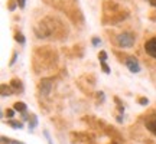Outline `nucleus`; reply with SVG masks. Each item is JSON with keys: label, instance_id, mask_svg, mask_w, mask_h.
Returning a JSON list of instances; mask_svg holds the SVG:
<instances>
[{"label": "nucleus", "instance_id": "obj_1", "mask_svg": "<svg viewBox=\"0 0 156 144\" xmlns=\"http://www.w3.org/2000/svg\"><path fill=\"white\" fill-rule=\"evenodd\" d=\"M134 42H136V38L130 32H124V33H120L117 36V45L120 48H132Z\"/></svg>", "mask_w": 156, "mask_h": 144}, {"label": "nucleus", "instance_id": "obj_2", "mask_svg": "<svg viewBox=\"0 0 156 144\" xmlns=\"http://www.w3.org/2000/svg\"><path fill=\"white\" fill-rule=\"evenodd\" d=\"M124 63H126V67L129 68V71L133 72V74H137V72H140V63L139 61L136 59V58H133V56H129L127 59L124 61Z\"/></svg>", "mask_w": 156, "mask_h": 144}, {"label": "nucleus", "instance_id": "obj_3", "mask_svg": "<svg viewBox=\"0 0 156 144\" xmlns=\"http://www.w3.org/2000/svg\"><path fill=\"white\" fill-rule=\"evenodd\" d=\"M51 89H52V79L51 78H45L41 81V85H39V91L42 95H49Z\"/></svg>", "mask_w": 156, "mask_h": 144}, {"label": "nucleus", "instance_id": "obj_4", "mask_svg": "<svg viewBox=\"0 0 156 144\" xmlns=\"http://www.w3.org/2000/svg\"><path fill=\"white\" fill-rule=\"evenodd\" d=\"M145 50L146 53H149L152 58L156 59V38H152L151 40H147L145 43Z\"/></svg>", "mask_w": 156, "mask_h": 144}, {"label": "nucleus", "instance_id": "obj_5", "mask_svg": "<svg viewBox=\"0 0 156 144\" xmlns=\"http://www.w3.org/2000/svg\"><path fill=\"white\" fill-rule=\"evenodd\" d=\"M146 128L151 131V133L156 134V115H151L146 118Z\"/></svg>", "mask_w": 156, "mask_h": 144}, {"label": "nucleus", "instance_id": "obj_6", "mask_svg": "<svg viewBox=\"0 0 156 144\" xmlns=\"http://www.w3.org/2000/svg\"><path fill=\"white\" fill-rule=\"evenodd\" d=\"M10 87L15 92H22L23 91V85H22V81H19L16 78H13L10 81Z\"/></svg>", "mask_w": 156, "mask_h": 144}, {"label": "nucleus", "instance_id": "obj_7", "mask_svg": "<svg viewBox=\"0 0 156 144\" xmlns=\"http://www.w3.org/2000/svg\"><path fill=\"white\" fill-rule=\"evenodd\" d=\"M0 89H2V97H9V95H12L15 92V91L12 89V87H7L6 84H2Z\"/></svg>", "mask_w": 156, "mask_h": 144}, {"label": "nucleus", "instance_id": "obj_8", "mask_svg": "<svg viewBox=\"0 0 156 144\" xmlns=\"http://www.w3.org/2000/svg\"><path fill=\"white\" fill-rule=\"evenodd\" d=\"M13 110L19 111V112H25V111H26V104H25V102H15Z\"/></svg>", "mask_w": 156, "mask_h": 144}, {"label": "nucleus", "instance_id": "obj_9", "mask_svg": "<svg viewBox=\"0 0 156 144\" xmlns=\"http://www.w3.org/2000/svg\"><path fill=\"white\" fill-rule=\"evenodd\" d=\"M2 144H25V143H20V141H17V140H12V139L2 137Z\"/></svg>", "mask_w": 156, "mask_h": 144}, {"label": "nucleus", "instance_id": "obj_10", "mask_svg": "<svg viewBox=\"0 0 156 144\" xmlns=\"http://www.w3.org/2000/svg\"><path fill=\"white\" fill-rule=\"evenodd\" d=\"M36 125H38V118L36 115H32V118L29 120V130H34Z\"/></svg>", "mask_w": 156, "mask_h": 144}, {"label": "nucleus", "instance_id": "obj_11", "mask_svg": "<svg viewBox=\"0 0 156 144\" xmlns=\"http://www.w3.org/2000/svg\"><path fill=\"white\" fill-rule=\"evenodd\" d=\"M7 124L13 128H23V122H19V121H13V120H10Z\"/></svg>", "mask_w": 156, "mask_h": 144}, {"label": "nucleus", "instance_id": "obj_12", "mask_svg": "<svg viewBox=\"0 0 156 144\" xmlns=\"http://www.w3.org/2000/svg\"><path fill=\"white\" fill-rule=\"evenodd\" d=\"M100 65H101V69H103L104 74H110V68H108V65L106 63V61H100Z\"/></svg>", "mask_w": 156, "mask_h": 144}, {"label": "nucleus", "instance_id": "obj_13", "mask_svg": "<svg viewBox=\"0 0 156 144\" xmlns=\"http://www.w3.org/2000/svg\"><path fill=\"white\" fill-rule=\"evenodd\" d=\"M15 40L23 45V43H25V36H23L22 33H16V35H15Z\"/></svg>", "mask_w": 156, "mask_h": 144}, {"label": "nucleus", "instance_id": "obj_14", "mask_svg": "<svg viewBox=\"0 0 156 144\" xmlns=\"http://www.w3.org/2000/svg\"><path fill=\"white\" fill-rule=\"evenodd\" d=\"M16 6H17V2H15V0H10L9 2V10H15L16 9Z\"/></svg>", "mask_w": 156, "mask_h": 144}, {"label": "nucleus", "instance_id": "obj_15", "mask_svg": "<svg viewBox=\"0 0 156 144\" xmlns=\"http://www.w3.org/2000/svg\"><path fill=\"white\" fill-rule=\"evenodd\" d=\"M137 102H139L140 105H147V104H149V100L142 97V98H139V100H137Z\"/></svg>", "mask_w": 156, "mask_h": 144}, {"label": "nucleus", "instance_id": "obj_16", "mask_svg": "<svg viewBox=\"0 0 156 144\" xmlns=\"http://www.w3.org/2000/svg\"><path fill=\"white\" fill-rule=\"evenodd\" d=\"M98 59H100V61H107V53L104 52V50H101V52H100V55H98Z\"/></svg>", "mask_w": 156, "mask_h": 144}, {"label": "nucleus", "instance_id": "obj_17", "mask_svg": "<svg viewBox=\"0 0 156 144\" xmlns=\"http://www.w3.org/2000/svg\"><path fill=\"white\" fill-rule=\"evenodd\" d=\"M17 2V6L20 7V9H25V6H26V0H16Z\"/></svg>", "mask_w": 156, "mask_h": 144}, {"label": "nucleus", "instance_id": "obj_18", "mask_svg": "<svg viewBox=\"0 0 156 144\" xmlns=\"http://www.w3.org/2000/svg\"><path fill=\"white\" fill-rule=\"evenodd\" d=\"M6 115L9 117V118H13V115H15V110H7L6 111Z\"/></svg>", "mask_w": 156, "mask_h": 144}, {"label": "nucleus", "instance_id": "obj_19", "mask_svg": "<svg viewBox=\"0 0 156 144\" xmlns=\"http://www.w3.org/2000/svg\"><path fill=\"white\" fill-rule=\"evenodd\" d=\"M45 137H46V140H48V144H54L52 143V139H51V135H49V133H48V131H45Z\"/></svg>", "mask_w": 156, "mask_h": 144}, {"label": "nucleus", "instance_id": "obj_20", "mask_svg": "<svg viewBox=\"0 0 156 144\" xmlns=\"http://www.w3.org/2000/svg\"><path fill=\"white\" fill-rule=\"evenodd\" d=\"M16 59H17V53L16 52H15V53H13V58H12V61H10V63H9V65H13V63H15V62H16Z\"/></svg>", "mask_w": 156, "mask_h": 144}, {"label": "nucleus", "instance_id": "obj_21", "mask_svg": "<svg viewBox=\"0 0 156 144\" xmlns=\"http://www.w3.org/2000/svg\"><path fill=\"white\" fill-rule=\"evenodd\" d=\"M100 42H101V40L98 38H94V39H93V45H94V46H97V45L100 43Z\"/></svg>", "mask_w": 156, "mask_h": 144}, {"label": "nucleus", "instance_id": "obj_22", "mask_svg": "<svg viewBox=\"0 0 156 144\" xmlns=\"http://www.w3.org/2000/svg\"><path fill=\"white\" fill-rule=\"evenodd\" d=\"M149 3H151L152 6H155V7H156V0H149Z\"/></svg>", "mask_w": 156, "mask_h": 144}, {"label": "nucleus", "instance_id": "obj_23", "mask_svg": "<svg viewBox=\"0 0 156 144\" xmlns=\"http://www.w3.org/2000/svg\"><path fill=\"white\" fill-rule=\"evenodd\" d=\"M147 2H149V0H147Z\"/></svg>", "mask_w": 156, "mask_h": 144}, {"label": "nucleus", "instance_id": "obj_24", "mask_svg": "<svg viewBox=\"0 0 156 144\" xmlns=\"http://www.w3.org/2000/svg\"><path fill=\"white\" fill-rule=\"evenodd\" d=\"M113 144H114V143H113Z\"/></svg>", "mask_w": 156, "mask_h": 144}]
</instances>
